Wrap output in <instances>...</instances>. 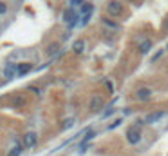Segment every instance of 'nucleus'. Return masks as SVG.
<instances>
[{"mask_svg": "<svg viewBox=\"0 0 168 156\" xmlns=\"http://www.w3.org/2000/svg\"><path fill=\"white\" fill-rule=\"evenodd\" d=\"M31 71V64H22V65H18V74H25Z\"/></svg>", "mask_w": 168, "mask_h": 156, "instance_id": "nucleus-10", "label": "nucleus"}, {"mask_svg": "<svg viewBox=\"0 0 168 156\" xmlns=\"http://www.w3.org/2000/svg\"><path fill=\"white\" fill-rule=\"evenodd\" d=\"M85 4V0H71V2H69V6H71V7H82V6H83Z\"/></svg>", "mask_w": 168, "mask_h": 156, "instance_id": "nucleus-12", "label": "nucleus"}, {"mask_svg": "<svg viewBox=\"0 0 168 156\" xmlns=\"http://www.w3.org/2000/svg\"><path fill=\"white\" fill-rule=\"evenodd\" d=\"M112 113H114V107H112V105H108V109L105 111V115H103V118H107V116H110Z\"/></svg>", "mask_w": 168, "mask_h": 156, "instance_id": "nucleus-16", "label": "nucleus"}, {"mask_svg": "<svg viewBox=\"0 0 168 156\" xmlns=\"http://www.w3.org/2000/svg\"><path fill=\"white\" fill-rule=\"evenodd\" d=\"M4 11H6V6H4V4L0 2V13H4Z\"/></svg>", "mask_w": 168, "mask_h": 156, "instance_id": "nucleus-19", "label": "nucleus"}, {"mask_svg": "<svg viewBox=\"0 0 168 156\" xmlns=\"http://www.w3.org/2000/svg\"><path fill=\"white\" fill-rule=\"evenodd\" d=\"M87 13H92V6L91 4H83L82 6V15H87Z\"/></svg>", "mask_w": 168, "mask_h": 156, "instance_id": "nucleus-13", "label": "nucleus"}, {"mask_svg": "<svg viewBox=\"0 0 168 156\" xmlns=\"http://www.w3.org/2000/svg\"><path fill=\"white\" fill-rule=\"evenodd\" d=\"M150 49H152V42H150V40H143V42H141V45H139V53H141V54H147Z\"/></svg>", "mask_w": 168, "mask_h": 156, "instance_id": "nucleus-7", "label": "nucleus"}, {"mask_svg": "<svg viewBox=\"0 0 168 156\" xmlns=\"http://www.w3.org/2000/svg\"><path fill=\"white\" fill-rule=\"evenodd\" d=\"M98 105H101V98H96L94 102H92V109H99Z\"/></svg>", "mask_w": 168, "mask_h": 156, "instance_id": "nucleus-17", "label": "nucleus"}, {"mask_svg": "<svg viewBox=\"0 0 168 156\" xmlns=\"http://www.w3.org/2000/svg\"><path fill=\"white\" fill-rule=\"evenodd\" d=\"M121 11H123V6H121V2H110V4H108V13H110L112 17H117V15H121Z\"/></svg>", "mask_w": 168, "mask_h": 156, "instance_id": "nucleus-4", "label": "nucleus"}, {"mask_svg": "<svg viewBox=\"0 0 168 156\" xmlns=\"http://www.w3.org/2000/svg\"><path fill=\"white\" fill-rule=\"evenodd\" d=\"M15 74H18V65H16V64H9V65H6V69H4V76H6V78H13Z\"/></svg>", "mask_w": 168, "mask_h": 156, "instance_id": "nucleus-5", "label": "nucleus"}, {"mask_svg": "<svg viewBox=\"0 0 168 156\" xmlns=\"http://www.w3.org/2000/svg\"><path fill=\"white\" fill-rule=\"evenodd\" d=\"M63 18H65V22H67V26H69V27H74V26H78L80 15H76V13L73 11V7H71V9H67V11H65Z\"/></svg>", "mask_w": 168, "mask_h": 156, "instance_id": "nucleus-1", "label": "nucleus"}, {"mask_svg": "<svg viewBox=\"0 0 168 156\" xmlns=\"http://www.w3.org/2000/svg\"><path fill=\"white\" fill-rule=\"evenodd\" d=\"M73 49H74V53H83L85 42L83 40H76V42H74V45H73Z\"/></svg>", "mask_w": 168, "mask_h": 156, "instance_id": "nucleus-9", "label": "nucleus"}, {"mask_svg": "<svg viewBox=\"0 0 168 156\" xmlns=\"http://www.w3.org/2000/svg\"><path fill=\"white\" fill-rule=\"evenodd\" d=\"M126 140L130 142V144H139V140H141V133H139V129L136 127H130L128 131H126Z\"/></svg>", "mask_w": 168, "mask_h": 156, "instance_id": "nucleus-2", "label": "nucleus"}, {"mask_svg": "<svg viewBox=\"0 0 168 156\" xmlns=\"http://www.w3.org/2000/svg\"><path fill=\"white\" fill-rule=\"evenodd\" d=\"M34 144H36V135H34V133L25 135V145H27V147H33Z\"/></svg>", "mask_w": 168, "mask_h": 156, "instance_id": "nucleus-8", "label": "nucleus"}, {"mask_svg": "<svg viewBox=\"0 0 168 156\" xmlns=\"http://www.w3.org/2000/svg\"><path fill=\"white\" fill-rule=\"evenodd\" d=\"M103 22H105V26H108V27H112V29H117V27H119V26H117L116 22H110V20H103Z\"/></svg>", "mask_w": 168, "mask_h": 156, "instance_id": "nucleus-15", "label": "nucleus"}, {"mask_svg": "<svg viewBox=\"0 0 168 156\" xmlns=\"http://www.w3.org/2000/svg\"><path fill=\"white\" fill-rule=\"evenodd\" d=\"M121 122H123L121 118H117V120H114V124H110V125H108V131H110V129H116V127H119V125H121Z\"/></svg>", "mask_w": 168, "mask_h": 156, "instance_id": "nucleus-14", "label": "nucleus"}, {"mask_svg": "<svg viewBox=\"0 0 168 156\" xmlns=\"http://www.w3.org/2000/svg\"><path fill=\"white\" fill-rule=\"evenodd\" d=\"M150 96H152V91H150L148 87H143V89L137 91V98H139V100H148Z\"/></svg>", "mask_w": 168, "mask_h": 156, "instance_id": "nucleus-6", "label": "nucleus"}, {"mask_svg": "<svg viewBox=\"0 0 168 156\" xmlns=\"http://www.w3.org/2000/svg\"><path fill=\"white\" fill-rule=\"evenodd\" d=\"M20 154H22V145H15L9 153V156H20Z\"/></svg>", "mask_w": 168, "mask_h": 156, "instance_id": "nucleus-11", "label": "nucleus"}, {"mask_svg": "<svg viewBox=\"0 0 168 156\" xmlns=\"http://www.w3.org/2000/svg\"><path fill=\"white\" fill-rule=\"evenodd\" d=\"M166 116V113H163V111H156V113H150V115L145 118V122L147 124H156V122H159V120H163Z\"/></svg>", "mask_w": 168, "mask_h": 156, "instance_id": "nucleus-3", "label": "nucleus"}, {"mask_svg": "<svg viewBox=\"0 0 168 156\" xmlns=\"http://www.w3.org/2000/svg\"><path fill=\"white\" fill-rule=\"evenodd\" d=\"M161 54H163V51H159L157 54H156V56H154V58H152V62H156V60H157V58H159V56H161Z\"/></svg>", "mask_w": 168, "mask_h": 156, "instance_id": "nucleus-18", "label": "nucleus"}]
</instances>
